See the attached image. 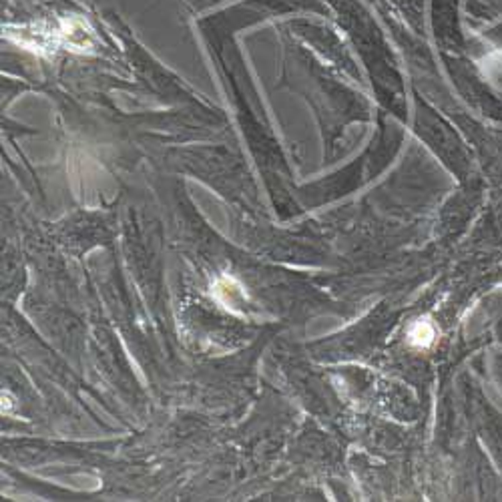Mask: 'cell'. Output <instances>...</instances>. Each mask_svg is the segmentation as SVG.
Returning a JSON list of instances; mask_svg holds the SVG:
<instances>
[{"label":"cell","mask_w":502,"mask_h":502,"mask_svg":"<svg viewBox=\"0 0 502 502\" xmlns=\"http://www.w3.org/2000/svg\"><path fill=\"white\" fill-rule=\"evenodd\" d=\"M408 340L412 346L416 348H428L430 343L436 340V328L434 323L430 320H418L410 326V331H408Z\"/></svg>","instance_id":"6da1fadb"}]
</instances>
